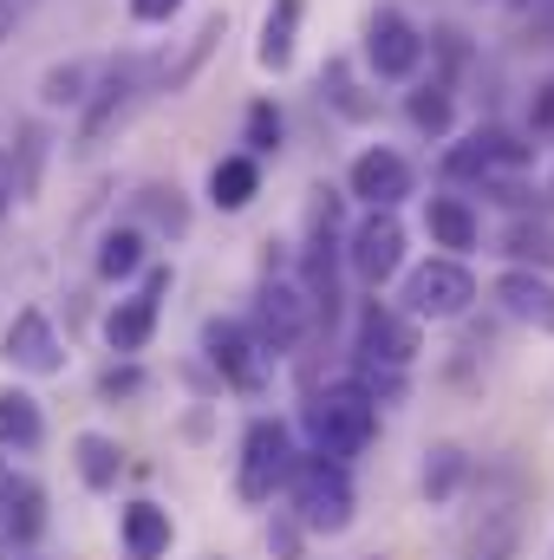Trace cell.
<instances>
[{"label":"cell","instance_id":"obj_1","mask_svg":"<svg viewBox=\"0 0 554 560\" xmlns=\"http://www.w3.org/2000/svg\"><path fill=\"white\" fill-rule=\"evenodd\" d=\"M300 423H307L313 456L346 463V456H359V450L379 436V405H372L359 385H333V392H313V398H307Z\"/></svg>","mask_w":554,"mask_h":560},{"label":"cell","instance_id":"obj_2","mask_svg":"<svg viewBox=\"0 0 554 560\" xmlns=\"http://www.w3.org/2000/svg\"><path fill=\"white\" fill-rule=\"evenodd\" d=\"M287 489H293V522L307 535H346L353 528V476H346V463L293 456Z\"/></svg>","mask_w":554,"mask_h":560},{"label":"cell","instance_id":"obj_3","mask_svg":"<svg viewBox=\"0 0 554 560\" xmlns=\"http://www.w3.org/2000/svg\"><path fill=\"white\" fill-rule=\"evenodd\" d=\"M287 469H293V436H287V423L255 418L249 423V436H242L235 495H242V502H275V489L287 482Z\"/></svg>","mask_w":554,"mask_h":560},{"label":"cell","instance_id":"obj_4","mask_svg":"<svg viewBox=\"0 0 554 560\" xmlns=\"http://www.w3.org/2000/svg\"><path fill=\"white\" fill-rule=\"evenodd\" d=\"M470 300H476V280H470L463 261H450V255L424 261V268L405 280V313H412V319H463Z\"/></svg>","mask_w":554,"mask_h":560},{"label":"cell","instance_id":"obj_5","mask_svg":"<svg viewBox=\"0 0 554 560\" xmlns=\"http://www.w3.org/2000/svg\"><path fill=\"white\" fill-rule=\"evenodd\" d=\"M346 261H353V275L366 280V287H385V280L405 268V229H399V215H392V209H372V215L353 229Z\"/></svg>","mask_w":554,"mask_h":560},{"label":"cell","instance_id":"obj_6","mask_svg":"<svg viewBox=\"0 0 554 560\" xmlns=\"http://www.w3.org/2000/svg\"><path fill=\"white\" fill-rule=\"evenodd\" d=\"M307 319H313L307 293L287 287V280H268L262 300H255V346H262L268 359H275V352H293V346L307 339Z\"/></svg>","mask_w":554,"mask_h":560},{"label":"cell","instance_id":"obj_7","mask_svg":"<svg viewBox=\"0 0 554 560\" xmlns=\"http://www.w3.org/2000/svg\"><path fill=\"white\" fill-rule=\"evenodd\" d=\"M170 280H176L170 268H150L138 293L112 306V319H105V339H112V352H118V359H131V352H143V346H150V332H157V306H163Z\"/></svg>","mask_w":554,"mask_h":560},{"label":"cell","instance_id":"obj_8","mask_svg":"<svg viewBox=\"0 0 554 560\" xmlns=\"http://www.w3.org/2000/svg\"><path fill=\"white\" fill-rule=\"evenodd\" d=\"M412 359H417V319L372 300V306L359 313V365H385V372H399V365H412Z\"/></svg>","mask_w":554,"mask_h":560},{"label":"cell","instance_id":"obj_9","mask_svg":"<svg viewBox=\"0 0 554 560\" xmlns=\"http://www.w3.org/2000/svg\"><path fill=\"white\" fill-rule=\"evenodd\" d=\"M366 59H372L379 79H412L417 72L424 39H417V26L399 13V7H379V13L366 20Z\"/></svg>","mask_w":554,"mask_h":560},{"label":"cell","instance_id":"obj_10","mask_svg":"<svg viewBox=\"0 0 554 560\" xmlns=\"http://www.w3.org/2000/svg\"><path fill=\"white\" fill-rule=\"evenodd\" d=\"M203 352H209V365L235 385V392H255L262 385V346H255V332L249 326H235V319H209L203 326Z\"/></svg>","mask_w":554,"mask_h":560},{"label":"cell","instance_id":"obj_11","mask_svg":"<svg viewBox=\"0 0 554 560\" xmlns=\"http://www.w3.org/2000/svg\"><path fill=\"white\" fill-rule=\"evenodd\" d=\"M7 365H20V372H33V378L66 372V346H59V332H53V319H46L39 306L13 313V326H7Z\"/></svg>","mask_w":554,"mask_h":560},{"label":"cell","instance_id":"obj_12","mask_svg":"<svg viewBox=\"0 0 554 560\" xmlns=\"http://www.w3.org/2000/svg\"><path fill=\"white\" fill-rule=\"evenodd\" d=\"M522 163H529V143H516L509 131H470V138L443 156V176H457V183L483 176V183H489V176L522 170Z\"/></svg>","mask_w":554,"mask_h":560},{"label":"cell","instance_id":"obj_13","mask_svg":"<svg viewBox=\"0 0 554 560\" xmlns=\"http://www.w3.org/2000/svg\"><path fill=\"white\" fill-rule=\"evenodd\" d=\"M346 183H353V196H359L366 209H399V202L412 196V163H405L399 150L379 143V150H366V156L353 163Z\"/></svg>","mask_w":554,"mask_h":560},{"label":"cell","instance_id":"obj_14","mask_svg":"<svg viewBox=\"0 0 554 560\" xmlns=\"http://www.w3.org/2000/svg\"><path fill=\"white\" fill-rule=\"evenodd\" d=\"M516 535H522V509L483 502V515H470L463 528V560H516Z\"/></svg>","mask_w":554,"mask_h":560},{"label":"cell","instance_id":"obj_15","mask_svg":"<svg viewBox=\"0 0 554 560\" xmlns=\"http://www.w3.org/2000/svg\"><path fill=\"white\" fill-rule=\"evenodd\" d=\"M496 300H503L509 319H522V326H535V332H554V280L549 275L509 268V275L496 280Z\"/></svg>","mask_w":554,"mask_h":560},{"label":"cell","instance_id":"obj_16","mask_svg":"<svg viewBox=\"0 0 554 560\" xmlns=\"http://www.w3.org/2000/svg\"><path fill=\"white\" fill-rule=\"evenodd\" d=\"M39 528H46V495H39L33 476H13V489H7V502H0V535H7L13 548H33Z\"/></svg>","mask_w":554,"mask_h":560},{"label":"cell","instance_id":"obj_17","mask_svg":"<svg viewBox=\"0 0 554 560\" xmlns=\"http://www.w3.org/2000/svg\"><path fill=\"white\" fill-rule=\"evenodd\" d=\"M255 196H262V163H255L249 150H242V156H222V163L209 170V202H216V209L235 215V209H249Z\"/></svg>","mask_w":554,"mask_h":560},{"label":"cell","instance_id":"obj_18","mask_svg":"<svg viewBox=\"0 0 554 560\" xmlns=\"http://www.w3.org/2000/svg\"><path fill=\"white\" fill-rule=\"evenodd\" d=\"M424 229H430L437 248H450V261H457L463 248H476V215H470V202H457V196H430V202H424Z\"/></svg>","mask_w":554,"mask_h":560},{"label":"cell","instance_id":"obj_19","mask_svg":"<svg viewBox=\"0 0 554 560\" xmlns=\"http://www.w3.org/2000/svg\"><path fill=\"white\" fill-rule=\"evenodd\" d=\"M46 418H39V398L33 392H0V450H39Z\"/></svg>","mask_w":554,"mask_h":560},{"label":"cell","instance_id":"obj_20","mask_svg":"<svg viewBox=\"0 0 554 560\" xmlns=\"http://www.w3.org/2000/svg\"><path fill=\"white\" fill-rule=\"evenodd\" d=\"M293 39H300V0H275L268 20H262V46H255V59H262L268 72H287V66H293Z\"/></svg>","mask_w":554,"mask_h":560},{"label":"cell","instance_id":"obj_21","mask_svg":"<svg viewBox=\"0 0 554 560\" xmlns=\"http://www.w3.org/2000/svg\"><path fill=\"white\" fill-rule=\"evenodd\" d=\"M125 555L131 560L170 555V515H163L157 502H131V509H125Z\"/></svg>","mask_w":554,"mask_h":560},{"label":"cell","instance_id":"obj_22","mask_svg":"<svg viewBox=\"0 0 554 560\" xmlns=\"http://www.w3.org/2000/svg\"><path fill=\"white\" fill-rule=\"evenodd\" d=\"M72 456H79V476H85V489H118V469H125V450H118L112 436H99V430H85V436L72 443Z\"/></svg>","mask_w":554,"mask_h":560},{"label":"cell","instance_id":"obj_23","mask_svg":"<svg viewBox=\"0 0 554 560\" xmlns=\"http://www.w3.org/2000/svg\"><path fill=\"white\" fill-rule=\"evenodd\" d=\"M131 79H138V72H131V66H118V72H112V79L99 85L105 98H99V105H92V118H85V150L105 138V125H112V118H118V112L131 105Z\"/></svg>","mask_w":554,"mask_h":560},{"label":"cell","instance_id":"obj_24","mask_svg":"<svg viewBox=\"0 0 554 560\" xmlns=\"http://www.w3.org/2000/svg\"><path fill=\"white\" fill-rule=\"evenodd\" d=\"M143 268V229H112L105 248H99V275L105 280H125Z\"/></svg>","mask_w":554,"mask_h":560},{"label":"cell","instance_id":"obj_25","mask_svg":"<svg viewBox=\"0 0 554 560\" xmlns=\"http://www.w3.org/2000/svg\"><path fill=\"white\" fill-rule=\"evenodd\" d=\"M463 476H470V456L443 443V450H430V463H424V495H430V502H450Z\"/></svg>","mask_w":554,"mask_h":560},{"label":"cell","instance_id":"obj_26","mask_svg":"<svg viewBox=\"0 0 554 560\" xmlns=\"http://www.w3.org/2000/svg\"><path fill=\"white\" fill-rule=\"evenodd\" d=\"M509 255H522V261L549 268V261H554V229H549V222H516V229H509Z\"/></svg>","mask_w":554,"mask_h":560},{"label":"cell","instance_id":"obj_27","mask_svg":"<svg viewBox=\"0 0 554 560\" xmlns=\"http://www.w3.org/2000/svg\"><path fill=\"white\" fill-rule=\"evenodd\" d=\"M412 125L430 131V138H443V131H450V92H437V85L412 92Z\"/></svg>","mask_w":554,"mask_h":560},{"label":"cell","instance_id":"obj_28","mask_svg":"<svg viewBox=\"0 0 554 560\" xmlns=\"http://www.w3.org/2000/svg\"><path fill=\"white\" fill-rule=\"evenodd\" d=\"M280 150V112L262 98V105H249V156H275Z\"/></svg>","mask_w":554,"mask_h":560},{"label":"cell","instance_id":"obj_29","mask_svg":"<svg viewBox=\"0 0 554 560\" xmlns=\"http://www.w3.org/2000/svg\"><path fill=\"white\" fill-rule=\"evenodd\" d=\"M39 98L46 105H79L85 98V66H53L46 85H39Z\"/></svg>","mask_w":554,"mask_h":560},{"label":"cell","instance_id":"obj_30","mask_svg":"<svg viewBox=\"0 0 554 560\" xmlns=\"http://www.w3.org/2000/svg\"><path fill=\"white\" fill-rule=\"evenodd\" d=\"M176 7H183V0H131V13H138L143 26H163V20H170Z\"/></svg>","mask_w":554,"mask_h":560},{"label":"cell","instance_id":"obj_31","mask_svg":"<svg viewBox=\"0 0 554 560\" xmlns=\"http://www.w3.org/2000/svg\"><path fill=\"white\" fill-rule=\"evenodd\" d=\"M143 378L138 372H105V398H118V392H125V398H131V392H138Z\"/></svg>","mask_w":554,"mask_h":560},{"label":"cell","instance_id":"obj_32","mask_svg":"<svg viewBox=\"0 0 554 560\" xmlns=\"http://www.w3.org/2000/svg\"><path fill=\"white\" fill-rule=\"evenodd\" d=\"M535 125H542V131L554 125V85H542V98H535Z\"/></svg>","mask_w":554,"mask_h":560},{"label":"cell","instance_id":"obj_33","mask_svg":"<svg viewBox=\"0 0 554 560\" xmlns=\"http://www.w3.org/2000/svg\"><path fill=\"white\" fill-rule=\"evenodd\" d=\"M7 202H13V163L0 156V215H7Z\"/></svg>","mask_w":554,"mask_h":560},{"label":"cell","instance_id":"obj_34","mask_svg":"<svg viewBox=\"0 0 554 560\" xmlns=\"http://www.w3.org/2000/svg\"><path fill=\"white\" fill-rule=\"evenodd\" d=\"M7 33H13V7H0V39H7Z\"/></svg>","mask_w":554,"mask_h":560}]
</instances>
